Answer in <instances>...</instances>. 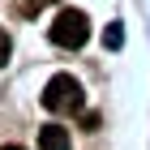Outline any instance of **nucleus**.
<instances>
[{
  "label": "nucleus",
  "mask_w": 150,
  "mask_h": 150,
  "mask_svg": "<svg viewBox=\"0 0 150 150\" xmlns=\"http://www.w3.org/2000/svg\"><path fill=\"white\" fill-rule=\"evenodd\" d=\"M103 43H107V47H120V43H125V30H120V22H112V26H107Z\"/></svg>",
  "instance_id": "4"
},
{
  "label": "nucleus",
  "mask_w": 150,
  "mask_h": 150,
  "mask_svg": "<svg viewBox=\"0 0 150 150\" xmlns=\"http://www.w3.org/2000/svg\"><path fill=\"white\" fill-rule=\"evenodd\" d=\"M9 52H13V43H9V35H4V30H0V69H4V64H9Z\"/></svg>",
  "instance_id": "5"
},
{
  "label": "nucleus",
  "mask_w": 150,
  "mask_h": 150,
  "mask_svg": "<svg viewBox=\"0 0 150 150\" xmlns=\"http://www.w3.org/2000/svg\"><path fill=\"white\" fill-rule=\"evenodd\" d=\"M4 150H22V146H4Z\"/></svg>",
  "instance_id": "7"
},
{
  "label": "nucleus",
  "mask_w": 150,
  "mask_h": 150,
  "mask_svg": "<svg viewBox=\"0 0 150 150\" xmlns=\"http://www.w3.org/2000/svg\"><path fill=\"white\" fill-rule=\"evenodd\" d=\"M47 35H52L56 47H69L73 52V47H81L86 39H90V17H86L81 9H60L56 22L47 26Z\"/></svg>",
  "instance_id": "2"
},
{
  "label": "nucleus",
  "mask_w": 150,
  "mask_h": 150,
  "mask_svg": "<svg viewBox=\"0 0 150 150\" xmlns=\"http://www.w3.org/2000/svg\"><path fill=\"white\" fill-rule=\"evenodd\" d=\"M47 4H56V0H26V13H35V9H47Z\"/></svg>",
  "instance_id": "6"
},
{
  "label": "nucleus",
  "mask_w": 150,
  "mask_h": 150,
  "mask_svg": "<svg viewBox=\"0 0 150 150\" xmlns=\"http://www.w3.org/2000/svg\"><path fill=\"white\" fill-rule=\"evenodd\" d=\"M81 86L73 73H56V77L43 86V107L47 112H56V116H69V112H81Z\"/></svg>",
  "instance_id": "1"
},
{
  "label": "nucleus",
  "mask_w": 150,
  "mask_h": 150,
  "mask_svg": "<svg viewBox=\"0 0 150 150\" xmlns=\"http://www.w3.org/2000/svg\"><path fill=\"white\" fill-rule=\"evenodd\" d=\"M39 150H69V129L64 125H43L39 129Z\"/></svg>",
  "instance_id": "3"
}]
</instances>
